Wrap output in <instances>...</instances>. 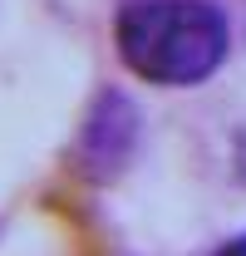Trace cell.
I'll use <instances>...</instances> for the list:
<instances>
[{"label": "cell", "mask_w": 246, "mask_h": 256, "mask_svg": "<svg viewBox=\"0 0 246 256\" xmlns=\"http://www.w3.org/2000/svg\"><path fill=\"white\" fill-rule=\"evenodd\" d=\"M114 44L143 84L192 89L222 69L232 25L212 0H128L114 20Z\"/></svg>", "instance_id": "obj_1"}, {"label": "cell", "mask_w": 246, "mask_h": 256, "mask_svg": "<svg viewBox=\"0 0 246 256\" xmlns=\"http://www.w3.org/2000/svg\"><path fill=\"white\" fill-rule=\"evenodd\" d=\"M133 138H138V108H133L118 89L98 94L89 124L79 133V162H84V172H89V178H108L114 168H123Z\"/></svg>", "instance_id": "obj_2"}, {"label": "cell", "mask_w": 246, "mask_h": 256, "mask_svg": "<svg viewBox=\"0 0 246 256\" xmlns=\"http://www.w3.org/2000/svg\"><path fill=\"white\" fill-rule=\"evenodd\" d=\"M216 256H246V232H242V236H232V242H226Z\"/></svg>", "instance_id": "obj_3"}]
</instances>
